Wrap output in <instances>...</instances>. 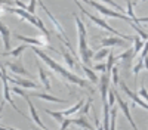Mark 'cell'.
Here are the masks:
<instances>
[{
    "label": "cell",
    "mask_w": 148,
    "mask_h": 130,
    "mask_svg": "<svg viewBox=\"0 0 148 130\" xmlns=\"http://www.w3.org/2000/svg\"><path fill=\"white\" fill-rule=\"evenodd\" d=\"M133 42H135V49H133V58H135L144 49V42L138 37V35H133Z\"/></svg>",
    "instance_id": "obj_21"
},
{
    "label": "cell",
    "mask_w": 148,
    "mask_h": 130,
    "mask_svg": "<svg viewBox=\"0 0 148 130\" xmlns=\"http://www.w3.org/2000/svg\"><path fill=\"white\" fill-rule=\"evenodd\" d=\"M98 130H104V127H102L101 124H98Z\"/></svg>",
    "instance_id": "obj_43"
},
{
    "label": "cell",
    "mask_w": 148,
    "mask_h": 130,
    "mask_svg": "<svg viewBox=\"0 0 148 130\" xmlns=\"http://www.w3.org/2000/svg\"><path fill=\"white\" fill-rule=\"evenodd\" d=\"M139 22H148V18H138V24Z\"/></svg>",
    "instance_id": "obj_41"
},
{
    "label": "cell",
    "mask_w": 148,
    "mask_h": 130,
    "mask_svg": "<svg viewBox=\"0 0 148 130\" xmlns=\"http://www.w3.org/2000/svg\"><path fill=\"white\" fill-rule=\"evenodd\" d=\"M62 56H64V59H65L67 65L70 67V69H74V68L77 67V64H76V59H74V56H73L71 53H68V52H62Z\"/></svg>",
    "instance_id": "obj_22"
},
{
    "label": "cell",
    "mask_w": 148,
    "mask_h": 130,
    "mask_svg": "<svg viewBox=\"0 0 148 130\" xmlns=\"http://www.w3.org/2000/svg\"><path fill=\"white\" fill-rule=\"evenodd\" d=\"M0 37H2V40H3L5 50L10 52V30L5 25L2 21H0Z\"/></svg>",
    "instance_id": "obj_12"
},
{
    "label": "cell",
    "mask_w": 148,
    "mask_h": 130,
    "mask_svg": "<svg viewBox=\"0 0 148 130\" xmlns=\"http://www.w3.org/2000/svg\"><path fill=\"white\" fill-rule=\"evenodd\" d=\"M142 68H144V59H138V62L135 64V67H133V77H135V80H136L139 71H141Z\"/></svg>",
    "instance_id": "obj_29"
},
{
    "label": "cell",
    "mask_w": 148,
    "mask_h": 130,
    "mask_svg": "<svg viewBox=\"0 0 148 130\" xmlns=\"http://www.w3.org/2000/svg\"><path fill=\"white\" fill-rule=\"evenodd\" d=\"M6 67L14 73L15 76H21V77H28L30 80L33 78V76L28 73V71L24 68L22 65V61H21V58H18V61L16 62H6Z\"/></svg>",
    "instance_id": "obj_9"
},
{
    "label": "cell",
    "mask_w": 148,
    "mask_h": 130,
    "mask_svg": "<svg viewBox=\"0 0 148 130\" xmlns=\"http://www.w3.org/2000/svg\"><path fill=\"white\" fill-rule=\"evenodd\" d=\"M70 124H71V118H65L64 123L61 124V129H59V130H67V127H68Z\"/></svg>",
    "instance_id": "obj_37"
},
{
    "label": "cell",
    "mask_w": 148,
    "mask_h": 130,
    "mask_svg": "<svg viewBox=\"0 0 148 130\" xmlns=\"http://www.w3.org/2000/svg\"><path fill=\"white\" fill-rule=\"evenodd\" d=\"M114 93H116V101H117V103H119V106H120V110H121V112L125 114V117L127 118V121L130 123V126L133 127V130H139L138 129V126H136V123L133 121V118H132V115H130V106H129V103L126 102V101H123L121 99V96L114 90Z\"/></svg>",
    "instance_id": "obj_8"
},
{
    "label": "cell",
    "mask_w": 148,
    "mask_h": 130,
    "mask_svg": "<svg viewBox=\"0 0 148 130\" xmlns=\"http://www.w3.org/2000/svg\"><path fill=\"white\" fill-rule=\"evenodd\" d=\"M2 81H3V101H2V105H0V111H2V108H3V103H5V102H9V103H10V106H12V108H14L16 112H19L22 117H25V118H27V115H25V114H24V112L18 108L16 103H15L14 101H12V95H10V89H9V80H8V76H6V77H3V78H2Z\"/></svg>",
    "instance_id": "obj_6"
},
{
    "label": "cell",
    "mask_w": 148,
    "mask_h": 130,
    "mask_svg": "<svg viewBox=\"0 0 148 130\" xmlns=\"http://www.w3.org/2000/svg\"><path fill=\"white\" fill-rule=\"evenodd\" d=\"M111 126H110V130H116V121H117V106H113L111 108Z\"/></svg>",
    "instance_id": "obj_27"
},
{
    "label": "cell",
    "mask_w": 148,
    "mask_h": 130,
    "mask_svg": "<svg viewBox=\"0 0 148 130\" xmlns=\"http://www.w3.org/2000/svg\"><path fill=\"white\" fill-rule=\"evenodd\" d=\"M84 130H86V129H84Z\"/></svg>",
    "instance_id": "obj_46"
},
{
    "label": "cell",
    "mask_w": 148,
    "mask_h": 130,
    "mask_svg": "<svg viewBox=\"0 0 148 130\" xmlns=\"http://www.w3.org/2000/svg\"><path fill=\"white\" fill-rule=\"evenodd\" d=\"M36 130H39V129H36ZM40 130H42V129H40Z\"/></svg>",
    "instance_id": "obj_44"
},
{
    "label": "cell",
    "mask_w": 148,
    "mask_h": 130,
    "mask_svg": "<svg viewBox=\"0 0 148 130\" xmlns=\"http://www.w3.org/2000/svg\"><path fill=\"white\" fill-rule=\"evenodd\" d=\"M138 95H139V96H141L142 99H145V101L148 102V90L145 89V86H144V84L141 86V89H139V92H138Z\"/></svg>",
    "instance_id": "obj_35"
},
{
    "label": "cell",
    "mask_w": 148,
    "mask_h": 130,
    "mask_svg": "<svg viewBox=\"0 0 148 130\" xmlns=\"http://www.w3.org/2000/svg\"><path fill=\"white\" fill-rule=\"evenodd\" d=\"M74 19H76L77 22V33H79V53H80V59H82V62L83 65L88 67L90 64V58L93 56V52L89 49V46H88V40H86V27H84V24L83 21L77 16V15H74Z\"/></svg>",
    "instance_id": "obj_2"
},
{
    "label": "cell",
    "mask_w": 148,
    "mask_h": 130,
    "mask_svg": "<svg viewBox=\"0 0 148 130\" xmlns=\"http://www.w3.org/2000/svg\"><path fill=\"white\" fill-rule=\"evenodd\" d=\"M98 89H99L101 93V99L102 103L107 102V96H108V89H110V76L107 73H104L99 78V83H98Z\"/></svg>",
    "instance_id": "obj_11"
},
{
    "label": "cell",
    "mask_w": 148,
    "mask_h": 130,
    "mask_svg": "<svg viewBox=\"0 0 148 130\" xmlns=\"http://www.w3.org/2000/svg\"><path fill=\"white\" fill-rule=\"evenodd\" d=\"M37 68H39V77H40V80L43 83V87L46 90H51V80H49V77H47V73L43 69V67L39 62H37Z\"/></svg>",
    "instance_id": "obj_18"
},
{
    "label": "cell",
    "mask_w": 148,
    "mask_h": 130,
    "mask_svg": "<svg viewBox=\"0 0 148 130\" xmlns=\"http://www.w3.org/2000/svg\"><path fill=\"white\" fill-rule=\"evenodd\" d=\"M31 49L34 50V53H36L37 56L43 59V62H46L49 67H51V69L53 71L55 74H58L61 78H62L64 84H65L67 87H68V84H77V86H80V87H83V89H86V90H89V92H93V89L90 87V84H89L86 80H83L82 77H79V76H76V74H71L70 71H67L62 65H59L58 62H55L51 56H49L47 53H45L43 50H40L39 47H33V46H31Z\"/></svg>",
    "instance_id": "obj_1"
},
{
    "label": "cell",
    "mask_w": 148,
    "mask_h": 130,
    "mask_svg": "<svg viewBox=\"0 0 148 130\" xmlns=\"http://www.w3.org/2000/svg\"><path fill=\"white\" fill-rule=\"evenodd\" d=\"M39 6H40V7H42V9H43V10L46 12V15L49 16V19H51V22L53 24V27H55V30H56V33H58V37H59L61 40H64V43L67 44V47H70V50L73 52L71 43H70V40H68V37H67L65 31L62 30V27H61V24L58 22V19H56V18H55V16H53V15L51 14V10H49V9H47V7H46V6H45V5H43L42 2H39Z\"/></svg>",
    "instance_id": "obj_5"
},
{
    "label": "cell",
    "mask_w": 148,
    "mask_h": 130,
    "mask_svg": "<svg viewBox=\"0 0 148 130\" xmlns=\"http://www.w3.org/2000/svg\"><path fill=\"white\" fill-rule=\"evenodd\" d=\"M34 96V98H39V99H45V101H51V102H58V103H67V101L64 99H59L56 96H52V95H47V93H30V98Z\"/></svg>",
    "instance_id": "obj_16"
},
{
    "label": "cell",
    "mask_w": 148,
    "mask_h": 130,
    "mask_svg": "<svg viewBox=\"0 0 148 130\" xmlns=\"http://www.w3.org/2000/svg\"><path fill=\"white\" fill-rule=\"evenodd\" d=\"M8 80L10 83H15L16 86H21V87H28V89H37L39 84L37 83H33L31 80H27V78H21V77H9L8 76Z\"/></svg>",
    "instance_id": "obj_13"
},
{
    "label": "cell",
    "mask_w": 148,
    "mask_h": 130,
    "mask_svg": "<svg viewBox=\"0 0 148 130\" xmlns=\"http://www.w3.org/2000/svg\"><path fill=\"white\" fill-rule=\"evenodd\" d=\"M15 39H19V40H22L25 44H31L33 47H47V44H49V42H47V39L49 37H46V35H40V37H37V39H34V37H25V35H21V34H15Z\"/></svg>",
    "instance_id": "obj_7"
},
{
    "label": "cell",
    "mask_w": 148,
    "mask_h": 130,
    "mask_svg": "<svg viewBox=\"0 0 148 130\" xmlns=\"http://www.w3.org/2000/svg\"><path fill=\"white\" fill-rule=\"evenodd\" d=\"M120 83H121V89H123V92H125V93L127 95V96L133 101V103L139 105L141 108H144V110H147V111H148V103H147L145 101H142V98L139 96V95H138V93H135L133 90H130V89L127 87V84H126V83L123 81V80H121Z\"/></svg>",
    "instance_id": "obj_10"
},
{
    "label": "cell",
    "mask_w": 148,
    "mask_h": 130,
    "mask_svg": "<svg viewBox=\"0 0 148 130\" xmlns=\"http://www.w3.org/2000/svg\"><path fill=\"white\" fill-rule=\"evenodd\" d=\"M82 69L86 73V76L89 77V80L92 81V83H98V77H96V74L93 73V71L89 68V67H86V65H82Z\"/></svg>",
    "instance_id": "obj_24"
},
{
    "label": "cell",
    "mask_w": 148,
    "mask_h": 130,
    "mask_svg": "<svg viewBox=\"0 0 148 130\" xmlns=\"http://www.w3.org/2000/svg\"><path fill=\"white\" fill-rule=\"evenodd\" d=\"M95 69L105 73V71H107V65H105V64H96V65H95Z\"/></svg>",
    "instance_id": "obj_38"
},
{
    "label": "cell",
    "mask_w": 148,
    "mask_h": 130,
    "mask_svg": "<svg viewBox=\"0 0 148 130\" xmlns=\"http://www.w3.org/2000/svg\"><path fill=\"white\" fill-rule=\"evenodd\" d=\"M0 118H2V115H0Z\"/></svg>",
    "instance_id": "obj_45"
},
{
    "label": "cell",
    "mask_w": 148,
    "mask_h": 130,
    "mask_svg": "<svg viewBox=\"0 0 148 130\" xmlns=\"http://www.w3.org/2000/svg\"><path fill=\"white\" fill-rule=\"evenodd\" d=\"M102 47H111V46H126V42L119 37H107L101 40Z\"/></svg>",
    "instance_id": "obj_15"
},
{
    "label": "cell",
    "mask_w": 148,
    "mask_h": 130,
    "mask_svg": "<svg viewBox=\"0 0 148 130\" xmlns=\"http://www.w3.org/2000/svg\"><path fill=\"white\" fill-rule=\"evenodd\" d=\"M86 5L88 6H92V7H95L98 12H101L102 15H105V16H111V18H119V19H121V21H127V22H133L127 15H125V14H121V12H116V10H113V9H110V7H107V6H104V5H101V3H95V2H86Z\"/></svg>",
    "instance_id": "obj_4"
},
{
    "label": "cell",
    "mask_w": 148,
    "mask_h": 130,
    "mask_svg": "<svg viewBox=\"0 0 148 130\" xmlns=\"http://www.w3.org/2000/svg\"><path fill=\"white\" fill-rule=\"evenodd\" d=\"M130 27H132V28H133L135 31H136V33H138V34L141 35V37H142V39H144L145 42H148V33H145V31H144V30H142V28H141V27L138 25V24H135V22H130Z\"/></svg>",
    "instance_id": "obj_25"
},
{
    "label": "cell",
    "mask_w": 148,
    "mask_h": 130,
    "mask_svg": "<svg viewBox=\"0 0 148 130\" xmlns=\"http://www.w3.org/2000/svg\"><path fill=\"white\" fill-rule=\"evenodd\" d=\"M126 6H127V10H126L127 16H129V18H130V19H132L135 24H138V18L135 16V14H133V9H132V6H133V5H132L130 2H127V5H126Z\"/></svg>",
    "instance_id": "obj_32"
},
{
    "label": "cell",
    "mask_w": 148,
    "mask_h": 130,
    "mask_svg": "<svg viewBox=\"0 0 148 130\" xmlns=\"http://www.w3.org/2000/svg\"><path fill=\"white\" fill-rule=\"evenodd\" d=\"M36 6H37L36 0H33V2H30V5H27V12H28L30 15H34L36 14Z\"/></svg>",
    "instance_id": "obj_34"
},
{
    "label": "cell",
    "mask_w": 148,
    "mask_h": 130,
    "mask_svg": "<svg viewBox=\"0 0 148 130\" xmlns=\"http://www.w3.org/2000/svg\"><path fill=\"white\" fill-rule=\"evenodd\" d=\"M107 102H108L110 106H114V103H116V93H114V89H108Z\"/></svg>",
    "instance_id": "obj_31"
},
{
    "label": "cell",
    "mask_w": 148,
    "mask_h": 130,
    "mask_svg": "<svg viewBox=\"0 0 148 130\" xmlns=\"http://www.w3.org/2000/svg\"><path fill=\"white\" fill-rule=\"evenodd\" d=\"M114 64H116V56L113 55V52L110 50V53H108V61H107V71H105L107 74L111 73V69H113Z\"/></svg>",
    "instance_id": "obj_26"
},
{
    "label": "cell",
    "mask_w": 148,
    "mask_h": 130,
    "mask_svg": "<svg viewBox=\"0 0 148 130\" xmlns=\"http://www.w3.org/2000/svg\"><path fill=\"white\" fill-rule=\"evenodd\" d=\"M141 52H142V53H141V58H139V59H144L145 56H148V42L144 43V49H142Z\"/></svg>",
    "instance_id": "obj_36"
},
{
    "label": "cell",
    "mask_w": 148,
    "mask_h": 130,
    "mask_svg": "<svg viewBox=\"0 0 148 130\" xmlns=\"http://www.w3.org/2000/svg\"><path fill=\"white\" fill-rule=\"evenodd\" d=\"M144 67L147 68V71H148V56H145L144 58Z\"/></svg>",
    "instance_id": "obj_40"
},
{
    "label": "cell",
    "mask_w": 148,
    "mask_h": 130,
    "mask_svg": "<svg viewBox=\"0 0 148 130\" xmlns=\"http://www.w3.org/2000/svg\"><path fill=\"white\" fill-rule=\"evenodd\" d=\"M76 5L79 6V9H80V12H83V15L84 16H88L95 25H98V27H101L102 30H105V31H110V33H113V34H116V35H119V39H121V40H125V42H133V37H130V35H126V34H121V33H119L117 30H114L113 27L110 25V24H107L104 19H101V18H98V16H95V15H92L90 12H88L84 7H83V5L80 3V2H76Z\"/></svg>",
    "instance_id": "obj_3"
},
{
    "label": "cell",
    "mask_w": 148,
    "mask_h": 130,
    "mask_svg": "<svg viewBox=\"0 0 148 130\" xmlns=\"http://www.w3.org/2000/svg\"><path fill=\"white\" fill-rule=\"evenodd\" d=\"M117 59H121V61H129V59H133V49H127L126 52H123L120 56L116 58V61Z\"/></svg>",
    "instance_id": "obj_28"
},
{
    "label": "cell",
    "mask_w": 148,
    "mask_h": 130,
    "mask_svg": "<svg viewBox=\"0 0 148 130\" xmlns=\"http://www.w3.org/2000/svg\"><path fill=\"white\" fill-rule=\"evenodd\" d=\"M108 53H110V50L107 49V47H104V49H101L99 52H96L93 58H95V59H98V61H99V59H102V58H105V56H107Z\"/></svg>",
    "instance_id": "obj_33"
},
{
    "label": "cell",
    "mask_w": 148,
    "mask_h": 130,
    "mask_svg": "<svg viewBox=\"0 0 148 130\" xmlns=\"http://www.w3.org/2000/svg\"><path fill=\"white\" fill-rule=\"evenodd\" d=\"M27 101V103H28V106H30V112H31V118H33V121L39 126L42 130H47V127L42 123V120H40V117H39V114H37V111H36V106H34V103L31 102V98H28V99H25Z\"/></svg>",
    "instance_id": "obj_14"
},
{
    "label": "cell",
    "mask_w": 148,
    "mask_h": 130,
    "mask_svg": "<svg viewBox=\"0 0 148 130\" xmlns=\"http://www.w3.org/2000/svg\"><path fill=\"white\" fill-rule=\"evenodd\" d=\"M71 124H76L82 129H86V130H93V126L88 121V117H79V118H71Z\"/></svg>",
    "instance_id": "obj_17"
},
{
    "label": "cell",
    "mask_w": 148,
    "mask_h": 130,
    "mask_svg": "<svg viewBox=\"0 0 148 130\" xmlns=\"http://www.w3.org/2000/svg\"><path fill=\"white\" fill-rule=\"evenodd\" d=\"M89 106H90V101L86 103V106H83V114H86L88 115V111H89Z\"/></svg>",
    "instance_id": "obj_39"
},
{
    "label": "cell",
    "mask_w": 148,
    "mask_h": 130,
    "mask_svg": "<svg viewBox=\"0 0 148 130\" xmlns=\"http://www.w3.org/2000/svg\"><path fill=\"white\" fill-rule=\"evenodd\" d=\"M111 77H113V84L117 86L120 83V80H119V67L117 65H114L113 69H111Z\"/></svg>",
    "instance_id": "obj_30"
},
{
    "label": "cell",
    "mask_w": 148,
    "mask_h": 130,
    "mask_svg": "<svg viewBox=\"0 0 148 130\" xmlns=\"http://www.w3.org/2000/svg\"><path fill=\"white\" fill-rule=\"evenodd\" d=\"M0 130H16V129H9V127H3V126H0Z\"/></svg>",
    "instance_id": "obj_42"
},
{
    "label": "cell",
    "mask_w": 148,
    "mask_h": 130,
    "mask_svg": "<svg viewBox=\"0 0 148 130\" xmlns=\"http://www.w3.org/2000/svg\"><path fill=\"white\" fill-rule=\"evenodd\" d=\"M45 112L46 114H49L51 117H53L55 120L59 123V124H62L64 123V120H65V117L62 115V112H59V111H51V110H45Z\"/></svg>",
    "instance_id": "obj_23"
},
{
    "label": "cell",
    "mask_w": 148,
    "mask_h": 130,
    "mask_svg": "<svg viewBox=\"0 0 148 130\" xmlns=\"http://www.w3.org/2000/svg\"><path fill=\"white\" fill-rule=\"evenodd\" d=\"M27 49V44H19L18 47H15L14 50H10V52H5V55H10V56H14V58H21V53Z\"/></svg>",
    "instance_id": "obj_20"
},
{
    "label": "cell",
    "mask_w": 148,
    "mask_h": 130,
    "mask_svg": "<svg viewBox=\"0 0 148 130\" xmlns=\"http://www.w3.org/2000/svg\"><path fill=\"white\" fill-rule=\"evenodd\" d=\"M83 105H84V99H80V101H79L76 105H74V106H71V108H68V110L62 111V115H64V117H70V115H73L74 112H77Z\"/></svg>",
    "instance_id": "obj_19"
}]
</instances>
